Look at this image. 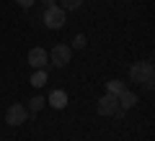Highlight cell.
Returning <instances> with one entry per match:
<instances>
[{"instance_id":"6da1fadb","label":"cell","mask_w":155,"mask_h":141,"mask_svg":"<svg viewBox=\"0 0 155 141\" xmlns=\"http://www.w3.org/2000/svg\"><path fill=\"white\" fill-rule=\"evenodd\" d=\"M41 23H44L47 28H52V31H60V28H65V23H67V11H62L60 5L44 8V13H41Z\"/></svg>"},{"instance_id":"7a4b0ae2","label":"cell","mask_w":155,"mask_h":141,"mask_svg":"<svg viewBox=\"0 0 155 141\" xmlns=\"http://www.w3.org/2000/svg\"><path fill=\"white\" fill-rule=\"evenodd\" d=\"M47 54H49V64L57 67V69L67 67L70 59H72V49L67 46V44H57V46H52V51H47Z\"/></svg>"},{"instance_id":"3957f363","label":"cell","mask_w":155,"mask_h":141,"mask_svg":"<svg viewBox=\"0 0 155 141\" xmlns=\"http://www.w3.org/2000/svg\"><path fill=\"white\" fill-rule=\"evenodd\" d=\"M28 115H31V113L26 110V105H23V103H13L11 108L5 110V123L16 128V126H23V123H26Z\"/></svg>"},{"instance_id":"277c9868","label":"cell","mask_w":155,"mask_h":141,"mask_svg":"<svg viewBox=\"0 0 155 141\" xmlns=\"http://www.w3.org/2000/svg\"><path fill=\"white\" fill-rule=\"evenodd\" d=\"M28 64H31L34 69H47V64H49V54H47V49L34 46V49L28 51Z\"/></svg>"},{"instance_id":"5b68a950","label":"cell","mask_w":155,"mask_h":141,"mask_svg":"<svg viewBox=\"0 0 155 141\" xmlns=\"http://www.w3.org/2000/svg\"><path fill=\"white\" fill-rule=\"evenodd\" d=\"M96 108H98V115H114V110L119 108V100H116V95H101L98 103H96Z\"/></svg>"},{"instance_id":"8992f818","label":"cell","mask_w":155,"mask_h":141,"mask_svg":"<svg viewBox=\"0 0 155 141\" xmlns=\"http://www.w3.org/2000/svg\"><path fill=\"white\" fill-rule=\"evenodd\" d=\"M47 105H52L54 110L67 108V92H65V90H52L49 98H47Z\"/></svg>"},{"instance_id":"52a82bcc","label":"cell","mask_w":155,"mask_h":141,"mask_svg":"<svg viewBox=\"0 0 155 141\" xmlns=\"http://www.w3.org/2000/svg\"><path fill=\"white\" fill-rule=\"evenodd\" d=\"M116 100H119V108L122 110H129L137 105V92L134 90H122L119 95H116Z\"/></svg>"},{"instance_id":"ba28073f","label":"cell","mask_w":155,"mask_h":141,"mask_svg":"<svg viewBox=\"0 0 155 141\" xmlns=\"http://www.w3.org/2000/svg\"><path fill=\"white\" fill-rule=\"evenodd\" d=\"M142 77H145V62H134V64L129 67V82L142 85Z\"/></svg>"},{"instance_id":"9c48e42d","label":"cell","mask_w":155,"mask_h":141,"mask_svg":"<svg viewBox=\"0 0 155 141\" xmlns=\"http://www.w3.org/2000/svg\"><path fill=\"white\" fill-rule=\"evenodd\" d=\"M153 85H155V67H153V62H145V77H142V87L145 90H153Z\"/></svg>"},{"instance_id":"30bf717a","label":"cell","mask_w":155,"mask_h":141,"mask_svg":"<svg viewBox=\"0 0 155 141\" xmlns=\"http://www.w3.org/2000/svg\"><path fill=\"white\" fill-rule=\"evenodd\" d=\"M44 105H47V98H44V95H34V98H28V105H26V110L36 115L39 110H44Z\"/></svg>"},{"instance_id":"8fae6325","label":"cell","mask_w":155,"mask_h":141,"mask_svg":"<svg viewBox=\"0 0 155 141\" xmlns=\"http://www.w3.org/2000/svg\"><path fill=\"white\" fill-rule=\"evenodd\" d=\"M47 80H49V77H47V69H34V72H31V77H28V82H31L36 90H39V87H44V85H47Z\"/></svg>"},{"instance_id":"7c38bea8","label":"cell","mask_w":155,"mask_h":141,"mask_svg":"<svg viewBox=\"0 0 155 141\" xmlns=\"http://www.w3.org/2000/svg\"><path fill=\"white\" fill-rule=\"evenodd\" d=\"M122 90H127V82L124 80H109L106 82V92L109 95H119Z\"/></svg>"},{"instance_id":"4fadbf2b","label":"cell","mask_w":155,"mask_h":141,"mask_svg":"<svg viewBox=\"0 0 155 141\" xmlns=\"http://www.w3.org/2000/svg\"><path fill=\"white\" fill-rule=\"evenodd\" d=\"M83 3H85V0H57V5H60L62 11H78Z\"/></svg>"},{"instance_id":"5bb4252c","label":"cell","mask_w":155,"mask_h":141,"mask_svg":"<svg viewBox=\"0 0 155 141\" xmlns=\"http://www.w3.org/2000/svg\"><path fill=\"white\" fill-rule=\"evenodd\" d=\"M85 44H88V38H85V33H75L72 36V44H70V49H85Z\"/></svg>"},{"instance_id":"9a60e30c","label":"cell","mask_w":155,"mask_h":141,"mask_svg":"<svg viewBox=\"0 0 155 141\" xmlns=\"http://www.w3.org/2000/svg\"><path fill=\"white\" fill-rule=\"evenodd\" d=\"M34 3H36V0H16V5H18V8H23V11L34 8Z\"/></svg>"},{"instance_id":"2e32d148","label":"cell","mask_w":155,"mask_h":141,"mask_svg":"<svg viewBox=\"0 0 155 141\" xmlns=\"http://www.w3.org/2000/svg\"><path fill=\"white\" fill-rule=\"evenodd\" d=\"M36 3H41L44 8H52V5H57V0H36Z\"/></svg>"},{"instance_id":"e0dca14e","label":"cell","mask_w":155,"mask_h":141,"mask_svg":"<svg viewBox=\"0 0 155 141\" xmlns=\"http://www.w3.org/2000/svg\"><path fill=\"white\" fill-rule=\"evenodd\" d=\"M127 3H132V0H127Z\"/></svg>"}]
</instances>
